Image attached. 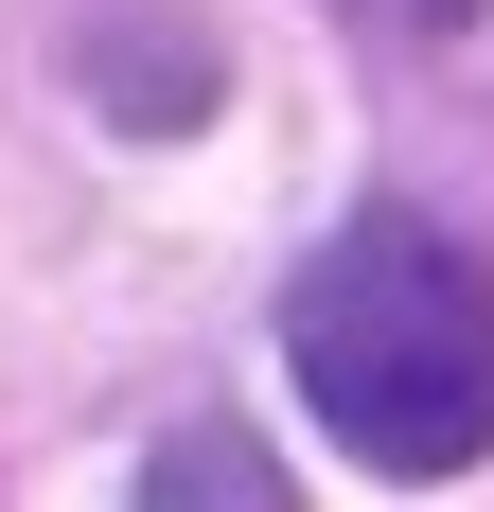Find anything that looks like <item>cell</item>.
Masks as SVG:
<instances>
[{"label":"cell","instance_id":"1","mask_svg":"<svg viewBox=\"0 0 494 512\" xmlns=\"http://www.w3.org/2000/svg\"><path fill=\"white\" fill-rule=\"evenodd\" d=\"M300 407L336 424L371 477H459L494 460V265L424 212H353L336 248L283 283Z\"/></svg>","mask_w":494,"mask_h":512},{"label":"cell","instance_id":"2","mask_svg":"<svg viewBox=\"0 0 494 512\" xmlns=\"http://www.w3.org/2000/svg\"><path fill=\"white\" fill-rule=\"evenodd\" d=\"M89 89L124 106L142 142H177V124L230 89V71H212V36H195V18H106V36H89Z\"/></svg>","mask_w":494,"mask_h":512},{"label":"cell","instance_id":"3","mask_svg":"<svg viewBox=\"0 0 494 512\" xmlns=\"http://www.w3.org/2000/svg\"><path fill=\"white\" fill-rule=\"evenodd\" d=\"M142 512H300V477L247 442V424H177L142 460Z\"/></svg>","mask_w":494,"mask_h":512},{"label":"cell","instance_id":"4","mask_svg":"<svg viewBox=\"0 0 494 512\" xmlns=\"http://www.w3.org/2000/svg\"><path fill=\"white\" fill-rule=\"evenodd\" d=\"M336 18H371V36H477V0H336Z\"/></svg>","mask_w":494,"mask_h":512}]
</instances>
